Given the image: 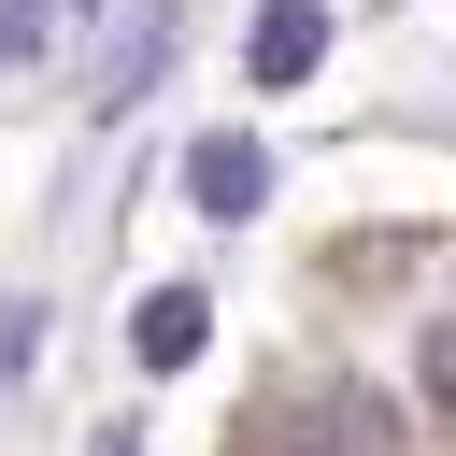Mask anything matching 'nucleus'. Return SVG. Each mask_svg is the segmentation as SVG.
I'll use <instances>...</instances> for the list:
<instances>
[{"label":"nucleus","instance_id":"obj_1","mask_svg":"<svg viewBox=\"0 0 456 456\" xmlns=\"http://www.w3.org/2000/svg\"><path fill=\"white\" fill-rule=\"evenodd\" d=\"M242 456H413V428H399V399H385V385L314 370V385H271V399H256Z\"/></svg>","mask_w":456,"mask_h":456},{"label":"nucleus","instance_id":"obj_2","mask_svg":"<svg viewBox=\"0 0 456 456\" xmlns=\"http://www.w3.org/2000/svg\"><path fill=\"white\" fill-rule=\"evenodd\" d=\"M185 185H200V214H214V228H242V214L271 200V142H256V128H214V142L185 157Z\"/></svg>","mask_w":456,"mask_h":456},{"label":"nucleus","instance_id":"obj_3","mask_svg":"<svg viewBox=\"0 0 456 456\" xmlns=\"http://www.w3.org/2000/svg\"><path fill=\"white\" fill-rule=\"evenodd\" d=\"M242 57H256V86H299V71H314V57H328V14H314V0H271V14H256V43H242Z\"/></svg>","mask_w":456,"mask_h":456},{"label":"nucleus","instance_id":"obj_4","mask_svg":"<svg viewBox=\"0 0 456 456\" xmlns=\"http://www.w3.org/2000/svg\"><path fill=\"white\" fill-rule=\"evenodd\" d=\"M200 328H214V314H200V285H157V299L128 314V356H142V370H185V356H200Z\"/></svg>","mask_w":456,"mask_h":456},{"label":"nucleus","instance_id":"obj_5","mask_svg":"<svg viewBox=\"0 0 456 456\" xmlns=\"http://www.w3.org/2000/svg\"><path fill=\"white\" fill-rule=\"evenodd\" d=\"M43 43H57V0H0V71L43 57Z\"/></svg>","mask_w":456,"mask_h":456},{"label":"nucleus","instance_id":"obj_6","mask_svg":"<svg viewBox=\"0 0 456 456\" xmlns=\"http://www.w3.org/2000/svg\"><path fill=\"white\" fill-rule=\"evenodd\" d=\"M100 456H128V442H100Z\"/></svg>","mask_w":456,"mask_h":456}]
</instances>
